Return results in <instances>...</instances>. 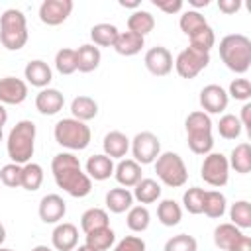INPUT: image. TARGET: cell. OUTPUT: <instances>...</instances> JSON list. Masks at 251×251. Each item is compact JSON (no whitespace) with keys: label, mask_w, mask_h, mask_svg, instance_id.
Masks as SVG:
<instances>
[{"label":"cell","mask_w":251,"mask_h":251,"mask_svg":"<svg viewBox=\"0 0 251 251\" xmlns=\"http://www.w3.org/2000/svg\"><path fill=\"white\" fill-rule=\"evenodd\" d=\"M106 206L114 214H124L133 206V194L127 188H110L106 192Z\"/></svg>","instance_id":"obj_22"},{"label":"cell","mask_w":251,"mask_h":251,"mask_svg":"<svg viewBox=\"0 0 251 251\" xmlns=\"http://www.w3.org/2000/svg\"><path fill=\"white\" fill-rule=\"evenodd\" d=\"M241 235H243V231L239 227H235L233 224H220L214 229V243L222 251H231Z\"/></svg>","instance_id":"obj_25"},{"label":"cell","mask_w":251,"mask_h":251,"mask_svg":"<svg viewBox=\"0 0 251 251\" xmlns=\"http://www.w3.org/2000/svg\"><path fill=\"white\" fill-rule=\"evenodd\" d=\"M220 57L224 65L237 73L243 75L251 67V39L243 33H229L220 41Z\"/></svg>","instance_id":"obj_2"},{"label":"cell","mask_w":251,"mask_h":251,"mask_svg":"<svg viewBox=\"0 0 251 251\" xmlns=\"http://www.w3.org/2000/svg\"><path fill=\"white\" fill-rule=\"evenodd\" d=\"M71 112H73V118L78 120V122H88L92 118H96L98 114V104L94 98L90 96H76L73 102H71Z\"/></svg>","instance_id":"obj_27"},{"label":"cell","mask_w":251,"mask_h":251,"mask_svg":"<svg viewBox=\"0 0 251 251\" xmlns=\"http://www.w3.org/2000/svg\"><path fill=\"white\" fill-rule=\"evenodd\" d=\"M73 6V0H43L39 6V20L45 25H59L71 16Z\"/></svg>","instance_id":"obj_10"},{"label":"cell","mask_w":251,"mask_h":251,"mask_svg":"<svg viewBox=\"0 0 251 251\" xmlns=\"http://www.w3.org/2000/svg\"><path fill=\"white\" fill-rule=\"evenodd\" d=\"M153 6L163 10L165 14H176L182 10V0H153Z\"/></svg>","instance_id":"obj_48"},{"label":"cell","mask_w":251,"mask_h":251,"mask_svg":"<svg viewBox=\"0 0 251 251\" xmlns=\"http://www.w3.org/2000/svg\"><path fill=\"white\" fill-rule=\"evenodd\" d=\"M218 8L224 14H235L241 8V0H218Z\"/></svg>","instance_id":"obj_49"},{"label":"cell","mask_w":251,"mask_h":251,"mask_svg":"<svg viewBox=\"0 0 251 251\" xmlns=\"http://www.w3.org/2000/svg\"><path fill=\"white\" fill-rule=\"evenodd\" d=\"M24 76L27 78V82H29L31 86H37V88L43 90V88L51 82L53 73H51V67H49L45 61L35 59V61H29V63L25 65V69H24Z\"/></svg>","instance_id":"obj_17"},{"label":"cell","mask_w":251,"mask_h":251,"mask_svg":"<svg viewBox=\"0 0 251 251\" xmlns=\"http://www.w3.org/2000/svg\"><path fill=\"white\" fill-rule=\"evenodd\" d=\"M208 63H210V53H202V51H196L192 47H186L176 55L175 69H176L178 76L194 78L200 71H204L208 67Z\"/></svg>","instance_id":"obj_8"},{"label":"cell","mask_w":251,"mask_h":251,"mask_svg":"<svg viewBox=\"0 0 251 251\" xmlns=\"http://www.w3.org/2000/svg\"><path fill=\"white\" fill-rule=\"evenodd\" d=\"M75 51H76V71H80V73H92V71L98 69L102 55H100V49L96 45L84 43V45H80Z\"/></svg>","instance_id":"obj_19"},{"label":"cell","mask_w":251,"mask_h":251,"mask_svg":"<svg viewBox=\"0 0 251 251\" xmlns=\"http://www.w3.org/2000/svg\"><path fill=\"white\" fill-rule=\"evenodd\" d=\"M227 96H231V98H235V100L247 102V100L251 98V82H249L247 78H235V80H231Z\"/></svg>","instance_id":"obj_46"},{"label":"cell","mask_w":251,"mask_h":251,"mask_svg":"<svg viewBox=\"0 0 251 251\" xmlns=\"http://www.w3.org/2000/svg\"><path fill=\"white\" fill-rule=\"evenodd\" d=\"M188 39H190V45H188V47H192V49H196V51H202V53H210V49H212L214 43H216L214 29H212L210 25H206V27L200 29V31H196V33L190 35Z\"/></svg>","instance_id":"obj_41"},{"label":"cell","mask_w":251,"mask_h":251,"mask_svg":"<svg viewBox=\"0 0 251 251\" xmlns=\"http://www.w3.org/2000/svg\"><path fill=\"white\" fill-rule=\"evenodd\" d=\"M0 41L8 51H18L27 43V22L24 12L10 8L0 16Z\"/></svg>","instance_id":"obj_4"},{"label":"cell","mask_w":251,"mask_h":251,"mask_svg":"<svg viewBox=\"0 0 251 251\" xmlns=\"http://www.w3.org/2000/svg\"><path fill=\"white\" fill-rule=\"evenodd\" d=\"M131 153L133 161L139 165L155 163V159L161 155V141L151 131H141L131 139Z\"/></svg>","instance_id":"obj_9"},{"label":"cell","mask_w":251,"mask_h":251,"mask_svg":"<svg viewBox=\"0 0 251 251\" xmlns=\"http://www.w3.org/2000/svg\"><path fill=\"white\" fill-rule=\"evenodd\" d=\"M6 122H8V112H6L4 104H0V127H2Z\"/></svg>","instance_id":"obj_53"},{"label":"cell","mask_w":251,"mask_h":251,"mask_svg":"<svg viewBox=\"0 0 251 251\" xmlns=\"http://www.w3.org/2000/svg\"><path fill=\"white\" fill-rule=\"evenodd\" d=\"M51 243L57 251H73L78 243V229L71 222L57 224V227L51 233Z\"/></svg>","instance_id":"obj_15"},{"label":"cell","mask_w":251,"mask_h":251,"mask_svg":"<svg viewBox=\"0 0 251 251\" xmlns=\"http://www.w3.org/2000/svg\"><path fill=\"white\" fill-rule=\"evenodd\" d=\"M6 149H8V157L12 159V163L16 165L29 163L33 157V149H35V124L31 120L18 122L8 133Z\"/></svg>","instance_id":"obj_3"},{"label":"cell","mask_w":251,"mask_h":251,"mask_svg":"<svg viewBox=\"0 0 251 251\" xmlns=\"http://www.w3.org/2000/svg\"><path fill=\"white\" fill-rule=\"evenodd\" d=\"M51 173L59 188H63L73 198H84L92 190V180L80 169L78 157L73 153H57L51 161Z\"/></svg>","instance_id":"obj_1"},{"label":"cell","mask_w":251,"mask_h":251,"mask_svg":"<svg viewBox=\"0 0 251 251\" xmlns=\"http://www.w3.org/2000/svg\"><path fill=\"white\" fill-rule=\"evenodd\" d=\"M145 67L151 75L155 76H167L171 71H173V55L167 47L163 45H157V47H151L147 53H145Z\"/></svg>","instance_id":"obj_11"},{"label":"cell","mask_w":251,"mask_h":251,"mask_svg":"<svg viewBox=\"0 0 251 251\" xmlns=\"http://www.w3.org/2000/svg\"><path fill=\"white\" fill-rule=\"evenodd\" d=\"M239 122H241V127H245L247 133L251 135V102H245V104H243Z\"/></svg>","instance_id":"obj_50"},{"label":"cell","mask_w":251,"mask_h":251,"mask_svg":"<svg viewBox=\"0 0 251 251\" xmlns=\"http://www.w3.org/2000/svg\"><path fill=\"white\" fill-rule=\"evenodd\" d=\"M200 175L204 178V182H208L210 186H224L229 178V163L227 157L222 153H208L204 157Z\"/></svg>","instance_id":"obj_7"},{"label":"cell","mask_w":251,"mask_h":251,"mask_svg":"<svg viewBox=\"0 0 251 251\" xmlns=\"http://www.w3.org/2000/svg\"><path fill=\"white\" fill-rule=\"evenodd\" d=\"M231 251H251V237L243 233V235L237 239V243L233 245Z\"/></svg>","instance_id":"obj_51"},{"label":"cell","mask_w":251,"mask_h":251,"mask_svg":"<svg viewBox=\"0 0 251 251\" xmlns=\"http://www.w3.org/2000/svg\"><path fill=\"white\" fill-rule=\"evenodd\" d=\"M133 200H137L139 204H153L161 198V184L153 178H141L135 186H133Z\"/></svg>","instance_id":"obj_24"},{"label":"cell","mask_w":251,"mask_h":251,"mask_svg":"<svg viewBox=\"0 0 251 251\" xmlns=\"http://www.w3.org/2000/svg\"><path fill=\"white\" fill-rule=\"evenodd\" d=\"M157 218H159V222H161L163 226L173 227V226H176V224L182 220V210H180V206H178L175 200L167 198V200H163V202L157 206Z\"/></svg>","instance_id":"obj_33"},{"label":"cell","mask_w":251,"mask_h":251,"mask_svg":"<svg viewBox=\"0 0 251 251\" xmlns=\"http://www.w3.org/2000/svg\"><path fill=\"white\" fill-rule=\"evenodd\" d=\"M229 218L231 224L239 229H249L251 227V204L247 200H237L229 208Z\"/></svg>","instance_id":"obj_38"},{"label":"cell","mask_w":251,"mask_h":251,"mask_svg":"<svg viewBox=\"0 0 251 251\" xmlns=\"http://www.w3.org/2000/svg\"><path fill=\"white\" fill-rule=\"evenodd\" d=\"M153 27H155V18L147 10H135L127 18V31H133L141 37H145L149 31H153Z\"/></svg>","instance_id":"obj_28"},{"label":"cell","mask_w":251,"mask_h":251,"mask_svg":"<svg viewBox=\"0 0 251 251\" xmlns=\"http://www.w3.org/2000/svg\"><path fill=\"white\" fill-rule=\"evenodd\" d=\"M149 222H151V214L145 206H131L127 210V218H126V224L131 231L135 233H141L149 227Z\"/></svg>","instance_id":"obj_36"},{"label":"cell","mask_w":251,"mask_h":251,"mask_svg":"<svg viewBox=\"0 0 251 251\" xmlns=\"http://www.w3.org/2000/svg\"><path fill=\"white\" fill-rule=\"evenodd\" d=\"M229 167L239 173V175H247L251 171V145L249 143H239L233 147L229 159H227Z\"/></svg>","instance_id":"obj_29"},{"label":"cell","mask_w":251,"mask_h":251,"mask_svg":"<svg viewBox=\"0 0 251 251\" xmlns=\"http://www.w3.org/2000/svg\"><path fill=\"white\" fill-rule=\"evenodd\" d=\"M188 4L194 6V8H202V6L206 8V6L210 4V0H188Z\"/></svg>","instance_id":"obj_52"},{"label":"cell","mask_w":251,"mask_h":251,"mask_svg":"<svg viewBox=\"0 0 251 251\" xmlns=\"http://www.w3.org/2000/svg\"><path fill=\"white\" fill-rule=\"evenodd\" d=\"M178 25H180L182 33H186V35L190 37V35H194L196 31L204 29V27L208 25V22H206V18H204L198 10H186V12L180 16Z\"/></svg>","instance_id":"obj_37"},{"label":"cell","mask_w":251,"mask_h":251,"mask_svg":"<svg viewBox=\"0 0 251 251\" xmlns=\"http://www.w3.org/2000/svg\"><path fill=\"white\" fill-rule=\"evenodd\" d=\"M27 98V84L16 76L0 78V104L18 106Z\"/></svg>","instance_id":"obj_13"},{"label":"cell","mask_w":251,"mask_h":251,"mask_svg":"<svg viewBox=\"0 0 251 251\" xmlns=\"http://www.w3.org/2000/svg\"><path fill=\"white\" fill-rule=\"evenodd\" d=\"M120 6H124V8H139V2H137V0H133V2H126V0H120Z\"/></svg>","instance_id":"obj_54"},{"label":"cell","mask_w":251,"mask_h":251,"mask_svg":"<svg viewBox=\"0 0 251 251\" xmlns=\"http://www.w3.org/2000/svg\"><path fill=\"white\" fill-rule=\"evenodd\" d=\"M0 251H14V249H8V247H0Z\"/></svg>","instance_id":"obj_58"},{"label":"cell","mask_w":251,"mask_h":251,"mask_svg":"<svg viewBox=\"0 0 251 251\" xmlns=\"http://www.w3.org/2000/svg\"><path fill=\"white\" fill-rule=\"evenodd\" d=\"M114 176L124 188H133L141 180V165L133 159H122L118 167H114Z\"/></svg>","instance_id":"obj_18"},{"label":"cell","mask_w":251,"mask_h":251,"mask_svg":"<svg viewBox=\"0 0 251 251\" xmlns=\"http://www.w3.org/2000/svg\"><path fill=\"white\" fill-rule=\"evenodd\" d=\"M114 251H145V241L137 235H126L114 247Z\"/></svg>","instance_id":"obj_47"},{"label":"cell","mask_w":251,"mask_h":251,"mask_svg":"<svg viewBox=\"0 0 251 251\" xmlns=\"http://www.w3.org/2000/svg\"><path fill=\"white\" fill-rule=\"evenodd\" d=\"M4 239H6V227L0 224V245L4 243Z\"/></svg>","instance_id":"obj_56"},{"label":"cell","mask_w":251,"mask_h":251,"mask_svg":"<svg viewBox=\"0 0 251 251\" xmlns=\"http://www.w3.org/2000/svg\"><path fill=\"white\" fill-rule=\"evenodd\" d=\"M202 214H206L212 220H218L226 214V196L220 190H206L204 196V208Z\"/></svg>","instance_id":"obj_32"},{"label":"cell","mask_w":251,"mask_h":251,"mask_svg":"<svg viewBox=\"0 0 251 251\" xmlns=\"http://www.w3.org/2000/svg\"><path fill=\"white\" fill-rule=\"evenodd\" d=\"M39 218L45 224H57L63 220L65 212H67V204L59 194H47L41 198L39 202Z\"/></svg>","instance_id":"obj_14"},{"label":"cell","mask_w":251,"mask_h":251,"mask_svg":"<svg viewBox=\"0 0 251 251\" xmlns=\"http://www.w3.org/2000/svg\"><path fill=\"white\" fill-rule=\"evenodd\" d=\"M43 182V169L37 163H25L22 165V188L35 192Z\"/></svg>","instance_id":"obj_35"},{"label":"cell","mask_w":251,"mask_h":251,"mask_svg":"<svg viewBox=\"0 0 251 251\" xmlns=\"http://www.w3.org/2000/svg\"><path fill=\"white\" fill-rule=\"evenodd\" d=\"M184 126H186V133L188 131H212V120L202 110L190 112L184 120Z\"/></svg>","instance_id":"obj_43"},{"label":"cell","mask_w":251,"mask_h":251,"mask_svg":"<svg viewBox=\"0 0 251 251\" xmlns=\"http://www.w3.org/2000/svg\"><path fill=\"white\" fill-rule=\"evenodd\" d=\"M53 135H55V141L71 151H82L88 147L90 139H92V133H90V127L84 124V122H78L75 118H63L55 124V129H53Z\"/></svg>","instance_id":"obj_5"},{"label":"cell","mask_w":251,"mask_h":251,"mask_svg":"<svg viewBox=\"0 0 251 251\" xmlns=\"http://www.w3.org/2000/svg\"><path fill=\"white\" fill-rule=\"evenodd\" d=\"M204 196H206V190L204 188H198V186H192L184 192L182 196V204L184 208L190 212V214H202V208H204Z\"/></svg>","instance_id":"obj_42"},{"label":"cell","mask_w":251,"mask_h":251,"mask_svg":"<svg viewBox=\"0 0 251 251\" xmlns=\"http://www.w3.org/2000/svg\"><path fill=\"white\" fill-rule=\"evenodd\" d=\"M86 175L94 180H106L114 175V161L108 155H92L86 161Z\"/></svg>","instance_id":"obj_21"},{"label":"cell","mask_w":251,"mask_h":251,"mask_svg":"<svg viewBox=\"0 0 251 251\" xmlns=\"http://www.w3.org/2000/svg\"><path fill=\"white\" fill-rule=\"evenodd\" d=\"M229 96L220 84H208L200 90V106L206 114H220L227 108Z\"/></svg>","instance_id":"obj_12"},{"label":"cell","mask_w":251,"mask_h":251,"mask_svg":"<svg viewBox=\"0 0 251 251\" xmlns=\"http://www.w3.org/2000/svg\"><path fill=\"white\" fill-rule=\"evenodd\" d=\"M108 226H110V218H108V212L102 208H88L80 216V227L84 233H90L94 229L108 227Z\"/></svg>","instance_id":"obj_30"},{"label":"cell","mask_w":251,"mask_h":251,"mask_svg":"<svg viewBox=\"0 0 251 251\" xmlns=\"http://www.w3.org/2000/svg\"><path fill=\"white\" fill-rule=\"evenodd\" d=\"M196 249H198V243L192 235L178 233V235H173L171 239H167L163 251H196Z\"/></svg>","instance_id":"obj_44"},{"label":"cell","mask_w":251,"mask_h":251,"mask_svg":"<svg viewBox=\"0 0 251 251\" xmlns=\"http://www.w3.org/2000/svg\"><path fill=\"white\" fill-rule=\"evenodd\" d=\"M102 147H104V155H108L110 159H124L126 153L129 151V139L122 131H110L104 135Z\"/></svg>","instance_id":"obj_20"},{"label":"cell","mask_w":251,"mask_h":251,"mask_svg":"<svg viewBox=\"0 0 251 251\" xmlns=\"http://www.w3.org/2000/svg\"><path fill=\"white\" fill-rule=\"evenodd\" d=\"M55 69L61 75H73L76 71V51L69 47L59 49L55 55Z\"/></svg>","instance_id":"obj_39"},{"label":"cell","mask_w":251,"mask_h":251,"mask_svg":"<svg viewBox=\"0 0 251 251\" xmlns=\"http://www.w3.org/2000/svg\"><path fill=\"white\" fill-rule=\"evenodd\" d=\"M155 173L159 180L171 188H178L188 180V171L178 153L167 151L155 159Z\"/></svg>","instance_id":"obj_6"},{"label":"cell","mask_w":251,"mask_h":251,"mask_svg":"<svg viewBox=\"0 0 251 251\" xmlns=\"http://www.w3.org/2000/svg\"><path fill=\"white\" fill-rule=\"evenodd\" d=\"M0 141H2V127H0Z\"/></svg>","instance_id":"obj_59"},{"label":"cell","mask_w":251,"mask_h":251,"mask_svg":"<svg viewBox=\"0 0 251 251\" xmlns=\"http://www.w3.org/2000/svg\"><path fill=\"white\" fill-rule=\"evenodd\" d=\"M118 27L114 24H96L92 25L90 29V39H92V45L96 47H114L116 39H118Z\"/></svg>","instance_id":"obj_26"},{"label":"cell","mask_w":251,"mask_h":251,"mask_svg":"<svg viewBox=\"0 0 251 251\" xmlns=\"http://www.w3.org/2000/svg\"><path fill=\"white\" fill-rule=\"evenodd\" d=\"M143 43H145V39L141 35H137L133 31H120L118 39L114 43V49H116V53H120L124 57H131L141 51Z\"/></svg>","instance_id":"obj_23"},{"label":"cell","mask_w":251,"mask_h":251,"mask_svg":"<svg viewBox=\"0 0 251 251\" xmlns=\"http://www.w3.org/2000/svg\"><path fill=\"white\" fill-rule=\"evenodd\" d=\"M0 180H2V184L10 186V188L22 186V165H16V163L4 165L0 169Z\"/></svg>","instance_id":"obj_45"},{"label":"cell","mask_w":251,"mask_h":251,"mask_svg":"<svg viewBox=\"0 0 251 251\" xmlns=\"http://www.w3.org/2000/svg\"><path fill=\"white\" fill-rule=\"evenodd\" d=\"M186 141H188L190 151L196 153V155L212 153V147H214L212 131H188L186 133Z\"/></svg>","instance_id":"obj_34"},{"label":"cell","mask_w":251,"mask_h":251,"mask_svg":"<svg viewBox=\"0 0 251 251\" xmlns=\"http://www.w3.org/2000/svg\"><path fill=\"white\" fill-rule=\"evenodd\" d=\"M218 133L224 139H237L241 135V122L233 114H224L218 122Z\"/></svg>","instance_id":"obj_40"},{"label":"cell","mask_w":251,"mask_h":251,"mask_svg":"<svg viewBox=\"0 0 251 251\" xmlns=\"http://www.w3.org/2000/svg\"><path fill=\"white\" fill-rule=\"evenodd\" d=\"M65 96L57 88H43L35 96V108L43 116H55L59 110H63Z\"/></svg>","instance_id":"obj_16"},{"label":"cell","mask_w":251,"mask_h":251,"mask_svg":"<svg viewBox=\"0 0 251 251\" xmlns=\"http://www.w3.org/2000/svg\"><path fill=\"white\" fill-rule=\"evenodd\" d=\"M31 251H53L51 247H47V245H35Z\"/></svg>","instance_id":"obj_55"},{"label":"cell","mask_w":251,"mask_h":251,"mask_svg":"<svg viewBox=\"0 0 251 251\" xmlns=\"http://www.w3.org/2000/svg\"><path fill=\"white\" fill-rule=\"evenodd\" d=\"M116 241V233L112 231V227H100V229H94L90 233H86V243L90 249L94 251H108Z\"/></svg>","instance_id":"obj_31"},{"label":"cell","mask_w":251,"mask_h":251,"mask_svg":"<svg viewBox=\"0 0 251 251\" xmlns=\"http://www.w3.org/2000/svg\"><path fill=\"white\" fill-rule=\"evenodd\" d=\"M73 251H94V249H90L88 245H80V247H75Z\"/></svg>","instance_id":"obj_57"}]
</instances>
